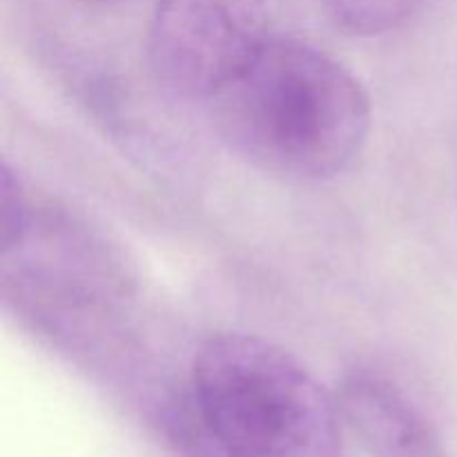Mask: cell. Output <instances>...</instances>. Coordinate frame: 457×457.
<instances>
[{"instance_id":"obj_2","label":"cell","mask_w":457,"mask_h":457,"mask_svg":"<svg viewBox=\"0 0 457 457\" xmlns=\"http://www.w3.org/2000/svg\"><path fill=\"white\" fill-rule=\"evenodd\" d=\"M190 402L221 457H342V409L279 344L210 337L192 360Z\"/></svg>"},{"instance_id":"obj_4","label":"cell","mask_w":457,"mask_h":457,"mask_svg":"<svg viewBox=\"0 0 457 457\" xmlns=\"http://www.w3.org/2000/svg\"><path fill=\"white\" fill-rule=\"evenodd\" d=\"M339 409L375 457H446L418 406L384 375H348L339 388Z\"/></svg>"},{"instance_id":"obj_1","label":"cell","mask_w":457,"mask_h":457,"mask_svg":"<svg viewBox=\"0 0 457 457\" xmlns=\"http://www.w3.org/2000/svg\"><path fill=\"white\" fill-rule=\"evenodd\" d=\"M235 154L293 181L346 172L370 132V98L342 62L295 38H268L250 65L210 101Z\"/></svg>"},{"instance_id":"obj_3","label":"cell","mask_w":457,"mask_h":457,"mask_svg":"<svg viewBox=\"0 0 457 457\" xmlns=\"http://www.w3.org/2000/svg\"><path fill=\"white\" fill-rule=\"evenodd\" d=\"M268 38V0H156L147 61L165 92L210 103Z\"/></svg>"},{"instance_id":"obj_5","label":"cell","mask_w":457,"mask_h":457,"mask_svg":"<svg viewBox=\"0 0 457 457\" xmlns=\"http://www.w3.org/2000/svg\"><path fill=\"white\" fill-rule=\"evenodd\" d=\"M428 0H320L321 9L344 34L375 38L411 21Z\"/></svg>"}]
</instances>
